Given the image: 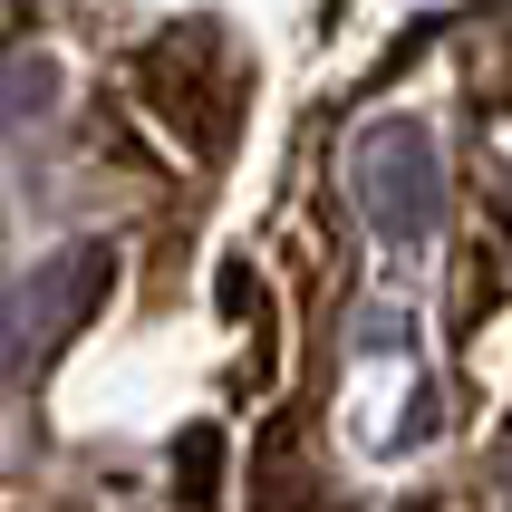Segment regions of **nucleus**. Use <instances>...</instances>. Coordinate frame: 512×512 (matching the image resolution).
<instances>
[{"label":"nucleus","instance_id":"1","mask_svg":"<svg viewBox=\"0 0 512 512\" xmlns=\"http://www.w3.org/2000/svg\"><path fill=\"white\" fill-rule=\"evenodd\" d=\"M213 455H223L213 435H194V445H184V503H203V493H213Z\"/></svg>","mask_w":512,"mask_h":512}]
</instances>
